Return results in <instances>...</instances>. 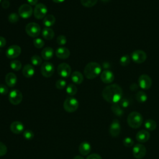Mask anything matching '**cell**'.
<instances>
[{"instance_id": "f907efd6", "label": "cell", "mask_w": 159, "mask_h": 159, "mask_svg": "<svg viewBox=\"0 0 159 159\" xmlns=\"http://www.w3.org/2000/svg\"><path fill=\"white\" fill-rule=\"evenodd\" d=\"M52 1L55 3H61V2H63L65 0H52Z\"/></svg>"}, {"instance_id": "6da1fadb", "label": "cell", "mask_w": 159, "mask_h": 159, "mask_svg": "<svg viewBox=\"0 0 159 159\" xmlns=\"http://www.w3.org/2000/svg\"><path fill=\"white\" fill-rule=\"evenodd\" d=\"M122 89L117 84H112L104 88L102 92V98L107 102L114 104L118 103L122 98Z\"/></svg>"}, {"instance_id": "cb8c5ba5", "label": "cell", "mask_w": 159, "mask_h": 159, "mask_svg": "<svg viewBox=\"0 0 159 159\" xmlns=\"http://www.w3.org/2000/svg\"><path fill=\"white\" fill-rule=\"evenodd\" d=\"M42 37L48 40H52L54 36H55V33L54 31L52 29L50 28V27H44L42 30Z\"/></svg>"}, {"instance_id": "2e32d148", "label": "cell", "mask_w": 159, "mask_h": 159, "mask_svg": "<svg viewBox=\"0 0 159 159\" xmlns=\"http://www.w3.org/2000/svg\"><path fill=\"white\" fill-rule=\"evenodd\" d=\"M100 78L101 81L104 83H111L114 80V75L113 73L110 70H104L101 73Z\"/></svg>"}, {"instance_id": "7c38bea8", "label": "cell", "mask_w": 159, "mask_h": 159, "mask_svg": "<svg viewBox=\"0 0 159 159\" xmlns=\"http://www.w3.org/2000/svg\"><path fill=\"white\" fill-rule=\"evenodd\" d=\"M32 12L33 10L32 7L27 4H24L21 5L18 10L19 15L23 19L29 18L32 16Z\"/></svg>"}, {"instance_id": "7402d4cb", "label": "cell", "mask_w": 159, "mask_h": 159, "mask_svg": "<svg viewBox=\"0 0 159 159\" xmlns=\"http://www.w3.org/2000/svg\"><path fill=\"white\" fill-rule=\"evenodd\" d=\"M35 73V69L32 65L30 64L25 65L22 69V74L25 78H30L34 76Z\"/></svg>"}, {"instance_id": "ab89813d", "label": "cell", "mask_w": 159, "mask_h": 159, "mask_svg": "<svg viewBox=\"0 0 159 159\" xmlns=\"http://www.w3.org/2000/svg\"><path fill=\"white\" fill-rule=\"evenodd\" d=\"M119 102L120 106L122 108H126L130 105L129 100L125 98H122V99L120 100V101Z\"/></svg>"}, {"instance_id": "bcb514c9", "label": "cell", "mask_w": 159, "mask_h": 159, "mask_svg": "<svg viewBox=\"0 0 159 159\" xmlns=\"http://www.w3.org/2000/svg\"><path fill=\"white\" fill-rule=\"evenodd\" d=\"M6 44V39L3 37L0 36V48L4 47Z\"/></svg>"}, {"instance_id": "ee69618b", "label": "cell", "mask_w": 159, "mask_h": 159, "mask_svg": "<svg viewBox=\"0 0 159 159\" xmlns=\"http://www.w3.org/2000/svg\"><path fill=\"white\" fill-rule=\"evenodd\" d=\"M86 159H102V157L99 154L92 153V154L89 155L87 157Z\"/></svg>"}, {"instance_id": "ffe728a7", "label": "cell", "mask_w": 159, "mask_h": 159, "mask_svg": "<svg viewBox=\"0 0 159 159\" xmlns=\"http://www.w3.org/2000/svg\"><path fill=\"white\" fill-rule=\"evenodd\" d=\"M91 150V146L88 142H83L79 146V152L82 155H88Z\"/></svg>"}, {"instance_id": "9a60e30c", "label": "cell", "mask_w": 159, "mask_h": 159, "mask_svg": "<svg viewBox=\"0 0 159 159\" xmlns=\"http://www.w3.org/2000/svg\"><path fill=\"white\" fill-rule=\"evenodd\" d=\"M109 132L110 135L113 137H117L120 132V124L117 119H114L111 122Z\"/></svg>"}, {"instance_id": "f1b7e54d", "label": "cell", "mask_w": 159, "mask_h": 159, "mask_svg": "<svg viewBox=\"0 0 159 159\" xmlns=\"http://www.w3.org/2000/svg\"><path fill=\"white\" fill-rule=\"evenodd\" d=\"M135 99L139 102L143 103L147 100V95L145 92L139 91L135 94Z\"/></svg>"}, {"instance_id": "f5cc1de1", "label": "cell", "mask_w": 159, "mask_h": 159, "mask_svg": "<svg viewBox=\"0 0 159 159\" xmlns=\"http://www.w3.org/2000/svg\"><path fill=\"white\" fill-rule=\"evenodd\" d=\"M1 0H0V2H1Z\"/></svg>"}, {"instance_id": "d6a6232c", "label": "cell", "mask_w": 159, "mask_h": 159, "mask_svg": "<svg viewBox=\"0 0 159 159\" xmlns=\"http://www.w3.org/2000/svg\"><path fill=\"white\" fill-rule=\"evenodd\" d=\"M81 4L86 7H91L94 6L98 0H80Z\"/></svg>"}, {"instance_id": "603a6c76", "label": "cell", "mask_w": 159, "mask_h": 159, "mask_svg": "<svg viewBox=\"0 0 159 159\" xmlns=\"http://www.w3.org/2000/svg\"><path fill=\"white\" fill-rule=\"evenodd\" d=\"M41 55L43 59L45 60H48L53 57V50L50 47L44 48L41 53Z\"/></svg>"}, {"instance_id": "f546056e", "label": "cell", "mask_w": 159, "mask_h": 159, "mask_svg": "<svg viewBox=\"0 0 159 159\" xmlns=\"http://www.w3.org/2000/svg\"><path fill=\"white\" fill-rule=\"evenodd\" d=\"M77 88L73 84H68L66 88V92L70 96H74L77 93Z\"/></svg>"}, {"instance_id": "ac0fdd59", "label": "cell", "mask_w": 159, "mask_h": 159, "mask_svg": "<svg viewBox=\"0 0 159 159\" xmlns=\"http://www.w3.org/2000/svg\"><path fill=\"white\" fill-rule=\"evenodd\" d=\"M150 137V134L147 130H140L137 133L135 138L140 143H145L149 140Z\"/></svg>"}, {"instance_id": "d590c367", "label": "cell", "mask_w": 159, "mask_h": 159, "mask_svg": "<svg viewBox=\"0 0 159 159\" xmlns=\"http://www.w3.org/2000/svg\"><path fill=\"white\" fill-rule=\"evenodd\" d=\"M122 142H123L124 145L126 147H132L134 144L133 139L131 137H127L125 139H124Z\"/></svg>"}, {"instance_id": "816d5d0a", "label": "cell", "mask_w": 159, "mask_h": 159, "mask_svg": "<svg viewBox=\"0 0 159 159\" xmlns=\"http://www.w3.org/2000/svg\"><path fill=\"white\" fill-rule=\"evenodd\" d=\"M102 2H109V1H110L111 0H101Z\"/></svg>"}, {"instance_id": "4fadbf2b", "label": "cell", "mask_w": 159, "mask_h": 159, "mask_svg": "<svg viewBox=\"0 0 159 159\" xmlns=\"http://www.w3.org/2000/svg\"><path fill=\"white\" fill-rule=\"evenodd\" d=\"M57 72L60 76L63 78H67L71 73V68L68 64L62 63L58 66Z\"/></svg>"}, {"instance_id": "4dcf8cb0", "label": "cell", "mask_w": 159, "mask_h": 159, "mask_svg": "<svg viewBox=\"0 0 159 159\" xmlns=\"http://www.w3.org/2000/svg\"><path fill=\"white\" fill-rule=\"evenodd\" d=\"M130 62V58L128 55L122 56L119 59V63L122 66H127Z\"/></svg>"}, {"instance_id": "5bb4252c", "label": "cell", "mask_w": 159, "mask_h": 159, "mask_svg": "<svg viewBox=\"0 0 159 159\" xmlns=\"http://www.w3.org/2000/svg\"><path fill=\"white\" fill-rule=\"evenodd\" d=\"M21 53V48L19 46L13 45L8 47L6 50V55L8 58H15L20 55Z\"/></svg>"}, {"instance_id": "d6986e66", "label": "cell", "mask_w": 159, "mask_h": 159, "mask_svg": "<svg viewBox=\"0 0 159 159\" xmlns=\"http://www.w3.org/2000/svg\"><path fill=\"white\" fill-rule=\"evenodd\" d=\"M56 56L60 59H66L70 55V50L65 47H60L56 50Z\"/></svg>"}, {"instance_id": "3957f363", "label": "cell", "mask_w": 159, "mask_h": 159, "mask_svg": "<svg viewBox=\"0 0 159 159\" xmlns=\"http://www.w3.org/2000/svg\"><path fill=\"white\" fill-rule=\"evenodd\" d=\"M128 125L132 129H138L143 123V117L140 113L137 111L130 112L127 119Z\"/></svg>"}, {"instance_id": "7bdbcfd3", "label": "cell", "mask_w": 159, "mask_h": 159, "mask_svg": "<svg viewBox=\"0 0 159 159\" xmlns=\"http://www.w3.org/2000/svg\"><path fill=\"white\" fill-rule=\"evenodd\" d=\"M8 93V88L4 84H0V94L1 95H6Z\"/></svg>"}, {"instance_id": "5b68a950", "label": "cell", "mask_w": 159, "mask_h": 159, "mask_svg": "<svg viewBox=\"0 0 159 159\" xmlns=\"http://www.w3.org/2000/svg\"><path fill=\"white\" fill-rule=\"evenodd\" d=\"M25 32L31 37H36L39 35L41 29L40 25L35 22L29 23L25 27Z\"/></svg>"}, {"instance_id": "7dc6e473", "label": "cell", "mask_w": 159, "mask_h": 159, "mask_svg": "<svg viewBox=\"0 0 159 159\" xmlns=\"http://www.w3.org/2000/svg\"><path fill=\"white\" fill-rule=\"evenodd\" d=\"M139 88V85H137L136 83H132L130 84L129 88L132 91H135L137 90Z\"/></svg>"}, {"instance_id": "30bf717a", "label": "cell", "mask_w": 159, "mask_h": 159, "mask_svg": "<svg viewBox=\"0 0 159 159\" xmlns=\"http://www.w3.org/2000/svg\"><path fill=\"white\" fill-rule=\"evenodd\" d=\"M54 71H55L54 66L52 63L45 61L42 63L40 68V71L42 75L44 77H46V78L50 77L53 74Z\"/></svg>"}, {"instance_id": "b9f144b4", "label": "cell", "mask_w": 159, "mask_h": 159, "mask_svg": "<svg viewBox=\"0 0 159 159\" xmlns=\"http://www.w3.org/2000/svg\"><path fill=\"white\" fill-rule=\"evenodd\" d=\"M7 148L4 143L0 142V157H2L6 154Z\"/></svg>"}, {"instance_id": "52a82bcc", "label": "cell", "mask_w": 159, "mask_h": 159, "mask_svg": "<svg viewBox=\"0 0 159 159\" xmlns=\"http://www.w3.org/2000/svg\"><path fill=\"white\" fill-rule=\"evenodd\" d=\"M48 11L47 6L42 3H38L34 10V15L37 19H42L46 16Z\"/></svg>"}, {"instance_id": "f6af8a7d", "label": "cell", "mask_w": 159, "mask_h": 159, "mask_svg": "<svg viewBox=\"0 0 159 159\" xmlns=\"http://www.w3.org/2000/svg\"><path fill=\"white\" fill-rule=\"evenodd\" d=\"M1 6L4 9H7L10 6V3H9V1L4 0V1H2V3H1Z\"/></svg>"}, {"instance_id": "44dd1931", "label": "cell", "mask_w": 159, "mask_h": 159, "mask_svg": "<svg viewBox=\"0 0 159 159\" xmlns=\"http://www.w3.org/2000/svg\"><path fill=\"white\" fill-rule=\"evenodd\" d=\"M17 76L13 73H8L6 75L5 81L6 84L9 87H14L17 83Z\"/></svg>"}, {"instance_id": "c3c4849f", "label": "cell", "mask_w": 159, "mask_h": 159, "mask_svg": "<svg viewBox=\"0 0 159 159\" xmlns=\"http://www.w3.org/2000/svg\"><path fill=\"white\" fill-rule=\"evenodd\" d=\"M27 2H29V4L32 5V6H36L38 3V0H27Z\"/></svg>"}, {"instance_id": "d4e9b609", "label": "cell", "mask_w": 159, "mask_h": 159, "mask_svg": "<svg viewBox=\"0 0 159 159\" xmlns=\"http://www.w3.org/2000/svg\"><path fill=\"white\" fill-rule=\"evenodd\" d=\"M71 80L76 84H81L83 81V76L81 72L75 71L71 74Z\"/></svg>"}, {"instance_id": "f35d334b", "label": "cell", "mask_w": 159, "mask_h": 159, "mask_svg": "<svg viewBox=\"0 0 159 159\" xmlns=\"http://www.w3.org/2000/svg\"><path fill=\"white\" fill-rule=\"evenodd\" d=\"M8 20L11 23H16L19 20V16L15 12L11 13L8 17Z\"/></svg>"}, {"instance_id": "60d3db41", "label": "cell", "mask_w": 159, "mask_h": 159, "mask_svg": "<svg viewBox=\"0 0 159 159\" xmlns=\"http://www.w3.org/2000/svg\"><path fill=\"white\" fill-rule=\"evenodd\" d=\"M66 41H67V40L65 35H61L58 36V37L57 38V42L60 45H63L66 44Z\"/></svg>"}, {"instance_id": "1f68e13d", "label": "cell", "mask_w": 159, "mask_h": 159, "mask_svg": "<svg viewBox=\"0 0 159 159\" xmlns=\"http://www.w3.org/2000/svg\"><path fill=\"white\" fill-rule=\"evenodd\" d=\"M10 66L13 70L19 71L22 68V63L19 60H13L11 62Z\"/></svg>"}, {"instance_id": "277c9868", "label": "cell", "mask_w": 159, "mask_h": 159, "mask_svg": "<svg viewBox=\"0 0 159 159\" xmlns=\"http://www.w3.org/2000/svg\"><path fill=\"white\" fill-rule=\"evenodd\" d=\"M79 106L78 101L73 97L67 98L63 103L64 109L68 112H73L76 111Z\"/></svg>"}, {"instance_id": "7a4b0ae2", "label": "cell", "mask_w": 159, "mask_h": 159, "mask_svg": "<svg viewBox=\"0 0 159 159\" xmlns=\"http://www.w3.org/2000/svg\"><path fill=\"white\" fill-rule=\"evenodd\" d=\"M101 73V66L97 62L88 63L84 69V74L86 78L92 80L96 78Z\"/></svg>"}, {"instance_id": "4316f807", "label": "cell", "mask_w": 159, "mask_h": 159, "mask_svg": "<svg viewBox=\"0 0 159 159\" xmlns=\"http://www.w3.org/2000/svg\"><path fill=\"white\" fill-rule=\"evenodd\" d=\"M55 22V17L54 16L49 14L46 16L43 20V24L46 27H50L52 26Z\"/></svg>"}, {"instance_id": "8d00e7d4", "label": "cell", "mask_w": 159, "mask_h": 159, "mask_svg": "<svg viewBox=\"0 0 159 159\" xmlns=\"http://www.w3.org/2000/svg\"><path fill=\"white\" fill-rule=\"evenodd\" d=\"M34 46L37 48H41L44 46V42L40 38H36L33 41Z\"/></svg>"}, {"instance_id": "681fc988", "label": "cell", "mask_w": 159, "mask_h": 159, "mask_svg": "<svg viewBox=\"0 0 159 159\" xmlns=\"http://www.w3.org/2000/svg\"><path fill=\"white\" fill-rule=\"evenodd\" d=\"M73 159H84L82 156H80V155H76L75 156Z\"/></svg>"}, {"instance_id": "8fae6325", "label": "cell", "mask_w": 159, "mask_h": 159, "mask_svg": "<svg viewBox=\"0 0 159 159\" xmlns=\"http://www.w3.org/2000/svg\"><path fill=\"white\" fill-rule=\"evenodd\" d=\"M146 53L142 50H136L134 51L131 54V58L132 60L136 63H142L147 59Z\"/></svg>"}, {"instance_id": "836d02e7", "label": "cell", "mask_w": 159, "mask_h": 159, "mask_svg": "<svg viewBox=\"0 0 159 159\" xmlns=\"http://www.w3.org/2000/svg\"><path fill=\"white\" fill-rule=\"evenodd\" d=\"M31 63L35 66H38L42 63V60L41 57L39 55H35L31 57Z\"/></svg>"}, {"instance_id": "ba28073f", "label": "cell", "mask_w": 159, "mask_h": 159, "mask_svg": "<svg viewBox=\"0 0 159 159\" xmlns=\"http://www.w3.org/2000/svg\"><path fill=\"white\" fill-rule=\"evenodd\" d=\"M22 94L18 89L12 90L9 94V101L13 105L19 104L22 100Z\"/></svg>"}, {"instance_id": "9c48e42d", "label": "cell", "mask_w": 159, "mask_h": 159, "mask_svg": "<svg viewBox=\"0 0 159 159\" xmlns=\"http://www.w3.org/2000/svg\"><path fill=\"white\" fill-rule=\"evenodd\" d=\"M139 86L143 89H148L151 88L152 84V80L151 78L145 74L141 75L138 79Z\"/></svg>"}, {"instance_id": "8992f818", "label": "cell", "mask_w": 159, "mask_h": 159, "mask_svg": "<svg viewBox=\"0 0 159 159\" xmlns=\"http://www.w3.org/2000/svg\"><path fill=\"white\" fill-rule=\"evenodd\" d=\"M147 153L145 147L141 143L135 144L132 148V154L136 159L143 158Z\"/></svg>"}, {"instance_id": "484cf974", "label": "cell", "mask_w": 159, "mask_h": 159, "mask_svg": "<svg viewBox=\"0 0 159 159\" xmlns=\"http://www.w3.org/2000/svg\"><path fill=\"white\" fill-rule=\"evenodd\" d=\"M111 110L116 116L119 117L123 116L124 113L123 108L120 106L119 103L112 104V105L111 106Z\"/></svg>"}, {"instance_id": "e0dca14e", "label": "cell", "mask_w": 159, "mask_h": 159, "mask_svg": "<svg viewBox=\"0 0 159 159\" xmlns=\"http://www.w3.org/2000/svg\"><path fill=\"white\" fill-rule=\"evenodd\" d=\"M11 132L15 134H20L24 131V125L20 121L12 122L10 125Z\"/></svg>"}, {"instance_id": "83f0119b", "label": "cell", "mask_w": 159, "mask_h": 159, "mask_svg": "<svg viewBox=\"0 0 159 159\" xmlns=\"http://www.w3.org/2000/svg\"><path fill=\"white\" fill-rule=\"evenodd\" d=\"M144 126L146 129L150 131H153L157 128V123L156 122L151 119H147L144 122Z\"/></svg>"}, {"instance_id": "74e56055", "label": "cell", "mask_w": 159, "mask_h": 159, "mask_svg": "<svg viewBox=\"0 0 159 159\" xmlns=\"http://www.w3.org/2000/svg\"><path fill=\"white\" fill-rule=\"evenodd\" d=\"M66 85V83L65 81V80H58L57 81L56 83H55V86H56V88L58 89H63Z\"/></svg>"}, {"instance_id": "e575fe53", "label": "cell", "mask_w": 159, "mask_h": 159, "mask_svg": "<svg viewBox=\"0 0 159 159\" xmlns=\"http://www.w3.org/2000/svg\"><path fill=\"white\" fill-rule=\"evenodd\" d=\"M23 137L25 139L30 140H32L34 138V134L32 130H30L29 129H27V130H25L24 131Z\"/></svg>"}]
</instances>
